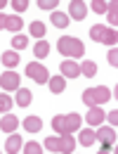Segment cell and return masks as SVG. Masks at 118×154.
<instances>
[{"label": "cell", "mask_w": 118, "mask_h": 154, "mask_svg": "<svg viewBox=\"0 0 118 154\" xmlns=\"http://www.w3.org/2000/svg\"><path fill=\"white\" fill-rule=\"evenodd\" d=\"M57 50L64 55V57H71V59H80L83 55H85V45H83L78 38H73V36L59 38L57 40Z\"/></svg>", "instance_id": "cell-1"}, {"label": "cell", "mask_w": 118, "mask_h": 154, "mask_svg": "<svg viewBox=\"0 0 118 154\" xmlns=\"http://www.w3.org/2000/svg\"><path fill=\"white\" fill-rule=\"evenodd\" d=\"M80 126V114H57L52 119V128L57 131L59 135H66V133H73V131H78Z\"/></svg>", "instance_id": "cell-2"}, {"label": "cell", "mask_w": 118, "mask_h": 154, "mask_svg": "<svg viewBox=\"0 0 118 154\" xmlns=\"http://www.w3.org/2000/svg\"><path fill=\"white\" fill-rule=\"evenodd\" d=\"M45 147L47 149H52V152H73V147H76V140H73V135L66 133V135H59V137H47L45 140Z\"/></svg>", "instance_id": "cell-3"}, {"label": "cell", "mask_w": 118, "mask_h": 154, "mask_svg": "<svg viewBox=\"0 0 118 154\" xmlns=\"http://www.w3.org/2000/svg\"><path fill=\"white\" fill-rule=\"evenodd\" d=\"M106 100H111V90L106 85H99V88H87L83 93V102L87 107H97V104H104Z\"/></svg>", "instance_id": "cell-4"}, {"label": "cell", "mask_w": 118, "mask_h": 154, "mask_svg": "<svg viewBox=\"0 0 118 154\" xmlns=\"http://www.w3.org/2000/svg\"><path fill=\"white\" fill-rule=\"evenodd\" d=\"M26 76L33 78L36 83H47V81H50V74H47V69H45L43 64H38V62H31V64L26 66Z\"/></svg>", "instance_id": "cell-5"}, {"label": "cell", "mask_w": 118, "mask_h": 154, "mask_svg": "<svg viewBox=\"0 0 118 154\" xmlns=\"http://www.w3.org/2000/svg\"><path fill=\"white\" fill-rule=\"evenodd\" d=\"M0 88H2V90H17V88H19V74L5 71V74L0 76Z\"/></svg>", "instance_id": "cell-6"}, {"label": "cell", "mask_w": 118, "mask_h": 154, "mask_svg": "<svg viewBox=\"0 0 118 154\" xmlns=\"http://www.w3.org/2000/svg\"><path fill=\"white\" fill-rule=\"evenodd\" d=\"M59 69H61V76L64 78H78L80 76V66L73 62V59H64Z\"/></svg>", "instance_id": "cell-7"}, {"label": "cell", "mask_w": 118, "mask_h": 154, "mask_svg": "<svg viewBox=\"0 0 118 154\" xmlns=\"http://www.w3.org/2000/svg\"><path fill=\"white\" fill-rule=\"evenodd\" d=\"M17 126H19V119L12 116V114H5L0 119V131H5V133H14Z\"/></svg>", "instance_id": "cell-8"}, {"label": "cell", "mask_w": 118, "mask_h": 154, "mask_svg": "<svg viewBox=\"0 0 118 154\" xmlns=\"http://www.w3.org/2000/svg\"><path fill=\"white\" fill-rule=\"evenodd\" d=\"M69 14H71V17H76V19H85V14H87V7H85V2L73 0V2L69 5Z\"/></svg>", "instance_id": "cell-9"}, {"label": "cell", "mask_w": 118, "mask_h": 154, "mask_svg": "<svg viewBox=\"0 0 118 154\" xmlns=\"http://www.w3.org/2000/svg\"><path fill=\"white\" fill-rule=\"evenodd\" d=\"M95 137H97L99 142H109V145H114V142H116V131L104 126V128H99L97 133H95Z\"/></svg>", "instance_id": "cell-10"}, {"label": "cell", "mask_w": 118, "mask_h": 154, "mask_svg": "<svg viewBox=\"0 0 118 154\" xmlns=\"http://www.w3.org/2000/svg\"><path fill=\"white\" fill-rule=\"evenodd\" d=\"M40 128H43V121H40V116H26L24 119V131H28V133H38Z\"/></svg>", "instance_id": "cell-11"}, {"label": "cell", "mask_w": 118, "mask_h": 154, "mask_svg": "<svg viewBox=\"0 0 118 154\" xmlns=\"http://www.w3.org/2000/svg\"><path fill=\"white\" fill-rule=\"evenodd\" d=\"M104 116H106V114H104L99 107H90V112H87L85 119H87V123H90V126H99V123L104 121Z\"/></svg>", "instance_id": "cell-12"}, {"label": "cell", "mask_w": 118, "mask_h": 154, "mask_svg": "<svg viewBox=\"0 0 118 154\" xmlns=\"http://www.w3.org/2000/svg\"><path fill=\"white\" fill-rule=\"evenodd\" d=\"M17 90H19V93H17V97H14V102H17V104H19V107H28V104H31V90H28V88H17Z\"/></svg>", "instance_id": "cell-13"}, {"label": "cell", "mask_w": 118, "mask_h": 154, "mask_svg": "<svg viewBox=\"0 0 118 154\" xmlns=\"http://www.w3.org/2000/svg\"><path fill=\"white\" fill-rule=\"evenodd\" d=\"M21 147H24V145H21V135H10V137H7V142H5V149H7L10 154L19 152Z\"/></svg>", "instance_id": "cell-14"}, {"label": "cell", "mask_w": 118, "mask_h": 154, "mask_svg": "<svg viewBox=\"0 0 118 154\" xmlns=\"http://www.w3.org/2000/svg\"><path fill=\"white\" fill-rule=\"evenodd\" d=\"M0 62H2L5 66H10V69H12V66H17V64H19V52L7 50V52H2V59H0Z\"/></svg>", "instance_id": "cell-15"}, {"label": "cell", "mask_w": 118, "mask_h": 154, "mask_svg": "<svg viewBox=\"0 0 118 154\" xmlns=\"http://www.w3.org/2000/svg\"><path fill=\"white\" fill-rule=\"evenodd\" d=\"M47 52H50V43H47V40H38L36 48H33L36 59H45V57H47Z\"/></svg>", "instance_id": "cell-16"}, {"label": "cell", "mask_w": 118, "mask_h": 154, "mask_svg": "<svg viewBox=\"0 0 118 154\" xmlns=\"http://www.w3.org/2000/svg\"><path fill=\"white\" fill-rule=\"evenodd\" d=\"M47 83H50V90H52L55 95H57V93H61V90L66 88V78H61V76H55V78H50Z\"/></svg>", "instance_id": "cell-17"}, {"label": "cell", "mask_w": 118, "mask_h": 154, "mask_svg": "<svg viewBox=\"0 0 118 154\" xmlns=\"http://www.w3.org/2000/svg\"><path fill=\"white\" fill-rule=\"evenodd\" d=\"M21 26H24V21H21L19 14H14V17H7V21H5V29H10V31H21Z\"/></svg>", "instance_id": "cell-18"}, {"label": "cell", "mask_w": 118, "mask_h": 154, "mask_svg": "<svg viewBox=\"0 0 118 154\" xmlns=\"http://www.w3.org/2000/svg\"><path fill=\"white\" fill-rule=\"evenodd\" d=\"M50 21H52L57 29H66V26H69V17H66L64 12H52V19Z\"/></svg>", "instance_id": "cell-19"}, {"label": "cell", "mask_w": 118, "mask_h": 154, "mask_svg": "<svg viewBox=\"0 0 118 154\" xmlns=\"http://www.w3.org/2000/svg\"><path fill=\"white\" fill-rule=\"evenodd\" d=\"M80 74H85L87 78H95V74H97V66H95V62L85 59V62L80 64Z\"/></svg>", "instance_id": "cell-20"}, {"label": "cell", "mask_w": 118, "mask_h": 154, "mask_svg": "<svg viewBox=\"0 0 118 154\" xmlns=\"http://www.w3.org/2000/svg\"><path fill=\"white\" fill-rule=\"evenodd\" d=\"M104 36H106V26H92L90 29V38L92 40H97V43H104Z\"/></svg>", "instance_id": "cell-21"}, {"label": "cell", "mask_w": 118, "mask_h": 154, "mask_svg": "<svg viewBox=\"0 0 118 154\" xmlns=\"http://www.w3.org/2000/svg\"><path fill=\"white\" fill-rule=\"evenodd\" d=\"M95 142H97L95 131H83V133H80V145H83V147H90V145H95Z\"/></svg>", "instance_id": "cell-22"}, {"label": "cell", "mask_w": 118, "mask_h": 154, "mask_svg": "<svg viewBox=\"0 0 118 154\" xmlns=\"http://www.w3.org/2000/svg\"><path fill=\"white\" fill-rule=\"evenodd\" d=\"M12 104H14V100H12V97L7 95V93H0V112H5V114H7V112L12 109Z\"/></svg>", "instance_id": "cell-23"}, {"label": "cell", "mask_w": 118, "mask_h": 154, "mask_svg": "<svg viewBox=\"0 0 118 154\" xmlns=\"http://www.w3.org/2000/svg\"><path fill=\"white\" fill-rule=\"evenodd\" d=\"M12 45H14V50H24V48L28 45V38H26V36H21V33H17V36L12 38Z\"/></svg>", "instance_id": "cell-24"}, {"label": "cell", "mask_w": 118, "mask_h": 154, "mask_svg": "<svg viewBox=\"0 0 118 154\" xmlns=\"http://www.w3.org/2000/svg\"><path fill=\"white\" fill-rule=\"evenodd\" d=\"M31 33H33L36 38H43V36H45V24H43V21H33V24H31Z\"/></svg>", "instance_id": "cell-25"}, {"label": "cell", "mask_w": 118, "mask_h": 154, "mask_svg": "<svg viewBox=\"0 0 118 154\" xmlns=\"http://www.w3.org/2000/svg\"><path fill=\"white\" fill-rule=\"evenodd\" d=\"M92 10L99 12V14H102V12H109V2H106V0H95V2H92Z\"/></svg>", "instance_id": "cell-26"}, {"label": "cell", "mask_w": 118, "mask_h": 154, "mask_svg": "<svg viewBox=\"0 0 118 154\" xmlns=\"http://www.w3.org/2000/svg\"><path fill=\"white\" fill-rule=\"evenodd\" d=\"M116 29H106V36H104V43H106V45H114V48H116Z\"/></svg>", "instance_id": "cell-27"}, {"label": "cell", "mask_w": 118, "mask_h": 154, "mask_svg": "<svg viewBox=\"0 0 118 154\" xmlns=\"http://www.w3.org/2000/svg\"><path fill=\"white\" fill-rule=\"evenodd\" d=\"M38 7L40 10H55L57 7V0H38Z\"/></svg>", "instance_id": "cell-28"}, {"label": "cell", "mask_w": 118, "mask_h": 154, "mask_svg": "<svg viewBox=\"0 0 118 154\" xmlns=\"http://www.w3.org/2000/svg\"><path fill=\"white\" fill-rule=\"evenodd\" d=\"M12 5H14V10H17V14H21V12L28 7V0H12Z\"/></svg>", "instance_id": "cell-29"}, {"label": "cell", "mask_w": 118, "mask_h": 154, "mask_svg": "<svg viewBox=\"0 0 118 154\" xmlns=\"http://www.w3.org/2000/svg\"><path fill=\"white\" fill-rule=\"evenodd\" d=\"M40 149H43V147H40L38 142H28V145H24V152H28V154H36V152L40 154Z\"/></svg>", "instance_id": "cell-30"}, {"label": "cell", "mask_w": 118, "mask_h": 154, "mask_svg": "<svg viewBox=\"0 0 118 154\" xmlns=\"http://www.w3.org/2000/svg\"><path fill=\"white\" fill-rule=\"evenodd\" d=\"M109 64H111V66H118V50L116 48H114V50H111V52H109Z\"/></svg>", "instance_id": "cell-31"}, {"label": "cell", "mask_w": 118, "mask_h": 154, "mask_svg": "<svg viewBox=\"0 0 118 154\" xmlns=\"http://www.w3.org/2000/svg\"><path fill=\"white\" fill-rule=\"evenodd\" d=\"M109 21H114L116 26V2H109Z\"/></svg>", "instance_id": "cell-32"}, {"label": "cell", "mask_w": 118, "mask_h": 154, "mask_svg": "<svg viewBox=\"0 0 118 154\" xmlns=\"http://www.w3.org/2000/svg\"><path fill=\"white\" fill-rule=\"evenodd\" d=\"M106 116H109V121H111V128H116V123H118V112L114 109L111 114H106Z\"/></svg>", "instance_id": "cell-33"}, {"label": "cell", "mask_w": 118, "mask_h": 154, "mask_svg": "<svg viewBox=\"0 0 118 154\" xmlns=\"http://www.w3.org/2000/svg\"><path fill=\"white\" fill-rule=\"evenodd\" d=\"M99 149H102V152H111V149H114V145H109V142H102V147H99Z\"/></svg>", "instance_id": "cell-34"}, {"label": "cell", "mask_w": 118, "mask_h": 154, "mask_svg": "<svg viewBox=\"0 0 118 154\" xmlns=\"http://www.w3.org/2000/svg\"><path fill=\"white\" fill-rule=\"evenodd\" d=\"M5 21H7V17H5L2 12H0V29H5Z\"/></svg>", "instance_id": "cell-35"}, {"label": "cell", "mask_w": 118, "mask_h": 154, "mask_svg": "<svg viewBox=\"0 0 118 154\" xmlns=\"http://www.w3.org/2000/svg\"><path fill=\"white\" fill-rule=\"evenodd\" d=\"M2 7H5V0H0V10H2Z\"/></svg>", "instance_id": "cell-36"}]
</instances>
